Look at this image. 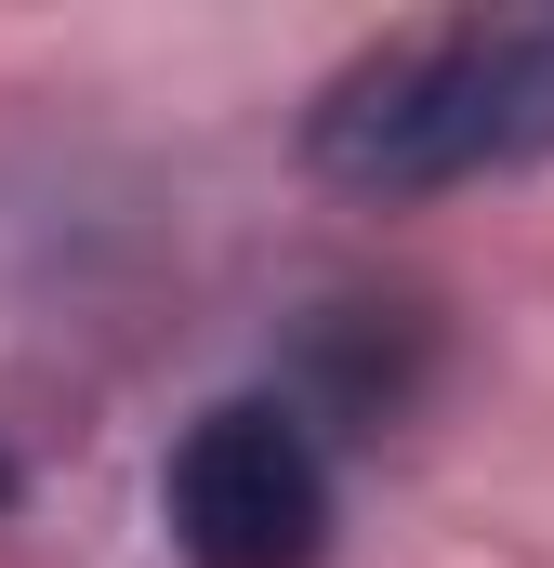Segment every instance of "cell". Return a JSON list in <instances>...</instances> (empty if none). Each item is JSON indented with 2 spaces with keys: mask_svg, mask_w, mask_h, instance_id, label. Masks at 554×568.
<instances>
[{
  "mask_svg": "<svg viewBox=\"0 0 554 568\" xmlns=\"http://www.w3.org/2000/svg\"><path fill=\"white\" fill-rule=\"evenodd\" d=\"M554 159V13H435L343 53L304 106V172L343 199H449Z\"/></svg>",
  "mask_w": 554,
  "mask_h": 568,
  "instance_id": "obj_1",
  "label": "cell"
},
{
  "mask_svg": "<svg viewBox=\"0 0 554 568\" xmlns=\"http://www.w3.org/2000/svg\"><path fill=\"white\" fill-rule=\"evenodd\" d=\"M158 529L185 568H317L343 529V476L317 410L277 397H212L158 463Z\"/></svg>",
  "mask_w": 554,
  "mask_h": 568,
  "instance_id": "obj_2",
  "label": "cell"
}]
</instances>
